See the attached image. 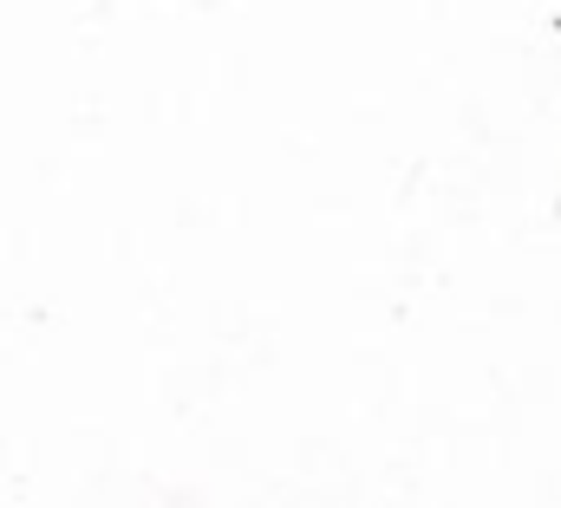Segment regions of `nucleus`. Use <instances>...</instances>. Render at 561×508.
Listing matches in <instances>:
<instances>
[]
</instances>
